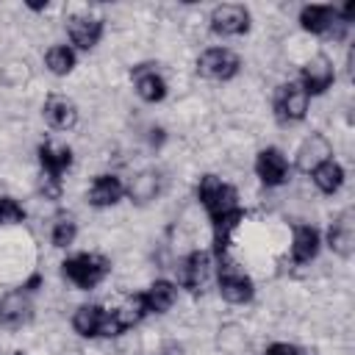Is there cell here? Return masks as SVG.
<instances>
[{
  "label": "cell",
  "mask_w": 355,
  "mask_h": 355,
  "mask_svg": "<svg viewBox=\"0 0 355 355\" xmlns=\"http://www.w3.org/2000/svg\"><path fill=\"white\" fill-rule=\"evenodd\" d=\"M64 275L80 286V288H92L97 286L105 275H108V261L103 255H92V252H83V255H75L69 261H64Z\"/></svg>",
  "instance_id": "cell-1"
},
{
  "label": "cell",
  "mask_w": 355,
  "mask_h": 355,
  "mask_svg": "<svg viewBox=\"0 0 355 355\" xmlns=\"http://www.w3.org/2000/svg\"><path fill=\"white\" fill-rule=\"evenodd\" d=\"M200 200H202V205L208 208V214L214 219L236 211V191L227 183H222L219 178H214V175H205L200 180Z\"/></svg>",
  "instance_id": "cell-2"
},
{
  "label": "cell",
  "mask_w": 355,
  "mask_h": 355,
  "mask_svg": "<svg viewBox=\"0 0 355 355\" xmlns=\"http://www.w3.org/2000/svg\"><path fill=\"white\" fill-rule=\"evenodd\" d=\"M197 69H200V75H205L211 80H227L239 72V55L225 50V47H214V50H205L200 55Z\"/></svg>",
  "instance_id": "cell-3"
},
{
  "label": "cell",
  "mask_w": 355,
  "mask_h": 355,
  "mask_svg": "<svg viewBox=\"0 0 355 355\" xmlns=\"http://www.w3.org/2000/svg\"><path fill=\"white\" fill-rule=\"evenodd\" d=\"M219 291L227 302H247L252 297V283L233 261H222V266H219Z\"/></svg>",
  "instance_id": "cell-4"
},
{
  "label": "cell",
  "mask_w": 355,
  "mask_h": 355,
  "mask_svg": "<svg viewBox=\"0 0 355 355\" xmlns=\"http://www.w3.org/2000/svg\"><path fill=\"white\" fill-rule=\"evenodd\" d=\"M275 108H277V116L280 119H302L305 116V108H308V94L302 86L297 83H286L277 89V97H275Z\"/></svg>",
  "instance_id": "cell-5"
},
{
  "label": "cell",
  "mask_w": 355,
  "mask_h": 355,
  "mask_svg": "<svg viewBox=\"0 0 355 355\" xmlns=\"http://www.w3.org/2000/svg\"><path fill=\"white\" fill-rule=\"evenodd\" d=\"M247 25H250V14H247L244 6H219L211 14V28L216 33H225V36L244 33Z\"/></svg>",
  "instance_id": "cell-6"
},
{
  "label": "cell",
  "mask_w": 355,
  "mask_h": 355,
  "mask_svg": "<svg viewBox=\"0 0 355 355\" xmlns=\"http://www.w3.org/2000/svg\"><path fill=\"white\" fill-rule=\"evenodd\" d=\"M330 83H333V64L324 55H316L302 67V89H305V94H322Z\"/></svg>",
  "instance_id": "cell-7"
},
{
  "label": "cell",
  "mask_w": 355,
  "mask_h": 355,
  "mask_svg": "<svg viewBox=\"0 0 355 355\" xmlns=\"http://www.w3.org/2000/svg\"><path fill=\"white\" fill-rule=\"evenodd\" d=\"M67 31H69V39H72L80 50H89V47L97 44V39H100V33H103V22L94 19V17H89V14H75V17H69Z\"/></svg>",
  "instance_id": "cell-8"
},
{
  "label": "cell",
  "mask_w": 355,
  "mask_h": 355,
  "mask_svg": "<svg viewBox=\"0 0 355 355\" xmlns=\"http://www.w3.org/2000/svg\"><path fill=\"white\" fill-rule=\"evenodd\" d=\"M255 172L258 178L266 183V186H277L286 180V172H288V164L283 158L280 150L269 147V150H261L258 153V161H255Z\"/></svg>",
  "instance_id": "cell-9"
},
{
  "label": "cell",
  "mask_w": 355,
  "mask_h": 355,
  "mask_svg": "<svg viewBox=\"0 0 355 355\" xmlns=\"http://www.w3.org/2000/svg\"><path fill=\"white\" fill-rule=\"evenodd\" d=\"M300 22L311 33H333V28L344 25V22H336V11L330 6H305L300 14Z\"/></svg>",
  "instance_id": "cell-10"
},
{
  "label": "cell",
  "mask_w": 355,
  "mask_h": 355,
  "mask_svg": "<svg viewBox=\"0 0 355 355\" xmlns=\"http://www.w3.org/2000/svg\"><path fill=\"white\" fill-rule=\"evenodd\" d=\"M31 319V300L22 294V291H14L8 294L3 302H0V322L8 324V327H19Z\"/></svg>",
  "instance_id": "cell-11"
},
{
  "label": "cell",
  "mask_w": 355,
  "mask_h": 355,
  "mask_svg": "<svg viewBox=\"0 0 355 355\" xmlns=\"http://www.w3.org/2000/svg\"><path fill=\"white\" fill-rule=\"evenodd\" d=\"M44 119H47L53 128L67 130V128L75 125V119H78V108H75V103L67 100V97H50V100L44 103Z\"/></svg>",
  "instance_id": "cell-12"
},
{
  "label": "cell",
  "mask_w": 355,
  "mask_h": 355,
  "mask_svg": "<svg viewBox=\"0 0 355 355\" xmlns=\"http://www.w3.org/2000/svg\"><path fill=\"white\" fill-rule=\"evenodd\" d=\"M144 313H147L144 294H130V297H125V300L111 311V319L116 322L119 330H125V327H133L136 322H141Z\"/></svg>",
  "instance_id": "cell-13"
},
{
  "label": "cell",
  "mask_w": 355,
  "mask_h": 355,
  "mask_svg": "<svg viewBox=\"0 0 355 355\" xmlns=\"http://www.w3.org/2000/svg\"><path fill=\"white\" fill-rule=\"evenodd\" d=\"M39 161H42V166H44V172H47V178H55V180H58V175L69 166L72 153H69V147H61V144L47 141V144H42V147H39Z\"/></svg>",
  "instance_id": "cell-14"
},
{
  "label": "cell",
  "mask_w": 355,
  "mask_h": 355,
  "mask_svg": "<svg viewBox=\"0 0 355 355\" xmlns=\"http://www.w3.org/2000/svg\"><path fill=\"white\" fill-rule=\"evenodd\" d=\"M119 197H122V183H119V178H114V175H100V178L92 183V191H89L92 205L105 208V205L119 202Z\"/></svg>",
  "instance_id": "cell-15"
},
{
  "label": "cell",
  "mask_w": 355,
  "mask_h": 355,
  "mask_svg": "<svg viewBox=\"0 0 355 355\" xmlns=\"http://www.w3.org/2000/svg\"><path fill=\"white\" fill-rule=\"evenodd\" d=\"M208 266H211L208 252H194V255H189V258L183 261V266H180V283H183L186 288H200V286L205 283V277H208Z\"/></svg>",
  "instance_id": "cell-16"
},
{
  "label": "cell",
  "mask_w": 355,
  "mask_h": 355,
  "mask_svg": "<svg viewBox=\"0 0 355 355\" xmlns=\"http://www.w3.org/2000/svg\"><path fill=\"white\" fill-rule=\"evenodd\" d=\"M316 252H319V233L313 227H308V225L297 227L294 230V244H291L294 261L297 263H308L311 258H316Z\"/></svg>",
  "instance_id": "cell-17"
},
{
  "label": "cell",
  "mask_w": 355,
  "mask_h": 355,
  "mask_svg": "<svg viewBox=\"0 0 355 355\" xmlns=\"http://www.w3.org/2000/svg\"><path fill=\"white\" fill-rule=\"evenodd\" d=\"M327 155H330V144H327L322 136H311V139L300 147V158H297V164H300V169L313 172L319 164L327 161Z\"/></svg>",
  "instance_id": "cell-18"
},
{
  "label": "cell",
  "mask_w": 355,
  "mask_h": 355,
  "mask_svg": "<svg viewBox=\"0 0 355 355\" xmlns=\"http://www.w3.org/2000/svg\"><path fill=\"white\" fill-rule=\"evenodd\" d=\"M352 241H355V230H352V214H341L338 222H333L330 227V247L338 255H352Z\"/></svg>",
  "instance_id": "cell-19"
},
{
  "label": "cell",
  "mask_w": 355,
  "mask_h": 355,
  "mask_svg": "<svg viewBox=\"0 0 355 355\" xmlns=\"http://www.w3.org/2000/svg\"><path fill=\"white\" fill-rule=\"evenodd\" d=\"M103 322H105V313L97 308V305H83L75 311L72 316V324L80 336H100L103 330Z\"/></svg>",
  "instance_id": "cell-20"
},
{
  "label": "cell",
  "mask_w": 355,
  "mask_h": 355,
  "mask_svg": "<svg viewBox=\"0 0 355 355\" xmlns=\"http://www.w3.org/2000/svg\"><path fill=\"white\" fill-rule=\"evenodd\" d=\"M136 92H139L141 100L155 103V100H161V97L166 94V83H164V78L155 75L153 69H139V72H136Z\"/></svg>",
  "instance_id": "cell-21"
},
{
  "label": "cell",
  "mask_w": 355,
  "mask_h": 355,
  "mask_svg": "<svg viewBox=\"0 0 355 355\" xmlns=\"http://www.w3.org/2000/svg\"><path fill=\"white\" fill-rule=\"evenodd\" d=\"M175 286L172 283H166V280H155L150 288H147V294H144V302H147V311H155V313H164L172 302H175Z\"/></svg>",
  "instance_id": "cell-22"
},
{
  "label": "cell",
  "mask_w": 355,
  "mask_h": 355,
  "mask_svg": "<svg viewBox=\"0 0 355 355\" xmlns=\"http://www.w3.org/2000/svg\"><path fill=\"white\" fill-rule=\"evenodd\" d=\"M313 183L322 189V191H327V194H333L341 183H344V169L336 164V161H324V164H319L316 169H313Z\"/></svg>",
  "instance_id": "cell-23"
},
{
  "label": "cell",
  "mask_w": 355,
  "mask_h": 355,
  "mask_svg": "<svg viewBox=\"0 0 355 355\" xmlns=\"http://www.w3.org/2000/svg\"><path fill=\"white\" fill-rule=\"evenodd\" d=\"M239 222H241V211L239 208L230 211V214H225V216H219V219H214V241H216V250L219 252L227 247L230 233L239 227Z\"/></svg>",
  "instance_id": "cell-24"
},
{
  "label": "cell",
  "mask_w": 355,
  "mask_h": 355,
  "mask_svg": "<svg viewBox=\"0 0 355 355\" xmlns=\"http://www.w3.org/2000/svg\"><path fill=\"white\" fill-rule=\"evenodd\" d=\"M44 61H47V67H50L53 75H67L75 67V53L69 47H64V44H55V47L47 50V58Z\"/></svg>",
  "instance_id": "cell-25"
},
{
  "label": "cell",
  "mask_w": 355,
  "mask_h": 355,
  "mask_svg": "<svg viewBox=\"0 0 355 355\" xmlns=\"http://www.w3.org/2000/svg\"><path fill=\"white\" fill-rule=\"evenodd\" d=\"M72 239H75V222L69 216H61L55 222V227H53V244L55 247H67V244H72Z\"/></svg>",
  "instance_id": "cell-26"
},
{
  "label": "cell",
  "mask_w": 355,
  "mask_h": 355,
  "mask_svg": "<svg viewBox=\"0 0 355 355\" xmlns=\"http://www.w3.org/2000/svg\"><path fill=\"white\" fill-rule=\"evenodd\" d=\"M22 216H25V211H22V205H19L17 200L0 197V225H14V222H19Z\"/></svg>",
  "instance_id": "cell-27"
},
{
  "label": "cell",
  "mask_w": 355,
  "mask_h": 355,
  "mask_svg": "<svg viewBox=\"0 0 355 355\" xmlns=\"http://www.w3.org/2000/svg\"><path fill=\"white\" fill-rule=\"evenodd\" d=\"M266 355H302L294 344H272L269 349H266Z\"/></svg>",
  "instance_id": "cell-28"
},
{
  "label": "cell",
  "mask_w": 355,
  "mask_h": 355,
  "mask_svg": "<svg viewBox=\"0 0 355 355\" xmlns=\"http://www.w3.org/2000/svg\"><path fill=\"white\" fill-rule=\"evenodd\" d=\"M58 355H80L78 349H64V352H58Z\"/></svg>",
  "instance_id": "cell-29"
}]
</instances>
